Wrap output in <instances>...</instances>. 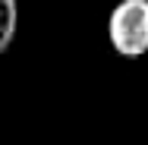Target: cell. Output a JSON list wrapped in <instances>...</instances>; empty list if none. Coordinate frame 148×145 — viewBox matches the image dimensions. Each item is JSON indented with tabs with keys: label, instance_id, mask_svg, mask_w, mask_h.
I'll return each instance as SVG.
<instances>
[{
	"label": "cell",
	"instance_id": "cell-2",
	"mask_svg": "<svg viewBox=\"0 0 148 145\" xmlns=\"http://www.w3.org/2000/svg\"><path fill=\"white\" fill-rule=\"evenodd\" d=\"M16 22H19L16 0H0V54L13 44V38H16Z\"/></svg>",
	"mask_w": 148,
	"mask_h": 145
},
{
	"label": "cell",
	"instance_id": "cell-1",
	"mask_svg": "<svg viewBox=\"0 0 148 145\" xmlns=\"http://www.w3.org/2000/svg\"><path fill=\"white\" fill-rule=\"evenodd\" d=\"M107 38L120 57L148 54V6L139 0H120L107 19Z\"/></svg>",
	"mask_w": 148,
	"mask_h": 145
},
{
	"label": "cell",
	"instance_id": "cell-3",
	"mask_svg": "<svg viewBox=\"0 0 148 145\" xmlns=\"http://www.w3.org/2000/svg\"><path fill=\"white\" fill-rule=\"evenodd\" d=\"M139 3H145V6H148V0H139Z\"/></svg>",
	"mask_w": 148,
	"mask_h": 145
}]
</instances>
